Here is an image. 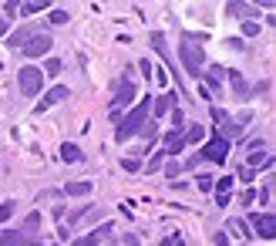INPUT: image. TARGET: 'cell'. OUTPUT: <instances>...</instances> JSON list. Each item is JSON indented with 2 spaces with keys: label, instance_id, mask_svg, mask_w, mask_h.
Segmentation results:
<instances>
[{
  "label": "cell",
  "instance_id": "2e32d148",
  "mask_svg": "<svg viewBox=\"0 0 276 246\" xmlns=\"http://www.w3.org/2000/svg\"><path fill=\"white\" fill-rule=\"evenodd\" d=\"M91 189H95V186L84 182V179H81V182H67V186H64L67 196H91Z\"/></svg>",
  "mask_w": 276,
  "mask_h": 246
},
{
  "label": "cell",
  "instance_id": "8992f818",
  "mask_svg": "<svg viewBox=\"0 0 276 246\" xmlns=\"http://www.w3.org/2000/svg\"><path fill=\"white\" fill-rule=\"evenodd\" d=\"M132 98H135V81H132V71H125V81L118 85V95H115L111 112H122L125 105H132Z\"/></svg>",
  "mask_w": 276,
  "mask_h": 246
},
{
  "label": "cell",
  "instance_id": "ffe728a7",
  "mask_svg": "<svg viewBox=\"0 0 276 246\" xmlns=\"http://www.w3.org/2000/svg\"><path fill=\"white\" fill-rule=\"evenodd\" d=\"M216 196H229V189H232V176H226V179H216Z\"/></svg>",
  "mask_w": 276,
  "mask_h": 246
},
{
  "label": "cell",
  "instance_id": "83f0119b",
  "mask_svg": "<svg viewBox=\"0 0 276 246\" xmlns=\"http://www.w3.org/2000/svg\"><path fill=\"white\" fill-rule=\"evenodd\" d=\"M243 34H246V37H256V34H259V24H256V21H246L243 24Z\"/></svg>",
  "mask_w": 276,
  "mask_h": 246
},
{
  "label": "cell",
  "instance_id": "3957f363",
  "mask_svg": "<svg viewBox=\"0 0 276 246\" xmlns=\"http://www.w3.org/2000/svg\"><path fill=\"white\" fill-rule=\"evenodd\" d=\"M178 57H182V64L192 78H202V64H206V51L196 44H178Z\"/></svg>",
  "mask_w": 276,
  "mask_h": 246
},
{
  "label": "cell",
  "instance_id": "f546056e",
  "mask_svg": "<svg viewBox=\"0 0 276 246\" xmlns=\"http://www.w3.org/2000/svg\"><path fill=\"white\" fill-rule=\"evenodd\" d=\"M71 17H67V11H51V24H67Z\"/></svg>",
  "mask_w": 276,
  "mask_h": 246
},
{
  "label": "cell",
  "instance_id": "f1b7e54d",
  "mask_svg": "<svg viewBox=\"0 0 276 246\" xmlns=\"http://www.w3.org/2000/svg\"><path fill=\"white\" fill-rule=\"evenodd\" d=\"M232 88L239 91V95H246V81L239 78V71H232Z\"/></svg>",
  "mask_w": 276,
  "mask_h": 246
},
{
  "label": "cell",
  "instance_id": "ba28073f",
  "mask_svg": "<svg viewBox=\"0 0 276 246\" xmlns=\"http://www.w3.org/2000/svg\"><path fill=\"white\" fill-rule=\"evenodd\" d=\"M64 98H71V88H64V85H54V88L44 95V101L37 105V112H44V108H51V105H57V101H64Z\"/></svg>",
  "mask_w": 276,
  "mask_h": 246
},
{
  "label": "cell",
  "instance_id": "cb8c5ba5",
  "mask_svg": "<svg viewBox=\"0 0 276 246\" xmlns=\"http://www.w3.org/2000/svg\"><path fill=\"white\" fill-rule=\"evenodd\" d=\"M162 162H165V152H155V155L148 158V166H145V169H148V172H155V169H162Z\"/></svg>",
  "mask_w": 276,
  "mask_h": 246
},
{
  "label": "cell",
  "instance_id": "7402d4cb",
  "mask_svg": "<svg viewBox=\"0 0 276 246\" xmlns=\"http://www.w3.org/2000/svg\"><path fill=\"white\" fill-rule=\"evenodd\" d=\"M196 186H199L202 192H212V186H216V179H212L209 172H206V176H199V179H196Z\"/></svg>",
  "mask_w": 276,
  "mask_h": 246
},
{
  "label": "cell",
  "instance_id": "603a6c76",
  "mask_svg": "<svg viewBox=\"0 0 276 246\" xmlns=\"http://www.w3.org/2000/svg\"><path fill=\"white\" fill-rule=\"evenodd\" d=\"M44 7H47V4H37V0H34V4H24V7H21V14H24V17H31V14H41Z\"/></svg>",
  "mask_w": 276,
  "mask_h": 246
},
{
  "label": "cell",
  "instance_id": "7c38bea8",
  "mask_svg": "<svg viewBox=\"0 0 276 246\" xmlns=\"http://www.w3.org/2000/svg\"><path fill=\"white\" fill-rule=\"evenodd\" d=\"M61 158L71 162V166H77V162H84V152H81L77 145H71V142H64V145H61Z\"/></svg>",
  "mask_w": 276,
  "mask_h": 246
},
{
  "label": "cell",
  "instance_id": "ac0fdd59",
  "mask_svg": "<svg viewBox=\"0 0 276 246\" xmlns=\"http://www.w3.org/2000/svg\"><path fill=\"white\" fill-rule=\"evenodd\" d=\"M226 74H229L226 67L212 64V67H209V74H202V78H209V85H212V88H219V85H222V78H226Z\"/></svg>",
  "mask_w": 276,
  "mask_h": 246
},
{
  "label": "cell",
  "instance_id": "e0dca14e",
  "mask_svg": "<svg viewBox=\"0 0 276 246\" xmlns=\"http://www.w3.org/2000/svg\"><path fill=\"white\" fill-rule=\"evenodd\" d=\"M182 138H186V145L189 142H202L206 138V125H189L186 132H182Z\"/></svg>",
  "mask_w": 276,
  "mask_h": 246
},
{
  "label": "cell",
  "instance_id": "484cf974",
  "mask_svg": "<svg viewBox=\"0 0 276 246\" xmlns=\"http://www.w3.org/2000/svg\"><path fill=\"white\" fill-rule=\"evenodd\" d=\"M165 176H168V179H178V176H182V162H168Z\"/></svg>",
  "mask_w": 276,
  "mask_h": 246
},
{
  "label": "cell",
  "instance_id": "4dcf8cb0",
  "mask_svg": "<svg viewBox=\"0 0 276 246\" xmlns=\"http://www.w3.org/2000/svg\"><path fill=\"white\" fill-rule=\"evenodd\" d=\"M122 166H125V172H138L142 162H138V158H122Z\"/></svg>",
  "mask_w": 276,
  "mask_h": 246
},
{
  "label": "cell",
  "instance_id": "4316f807",
  "mask_svg": "<svg viewBox=\"0 0 276 246\" xmlns=\"http://www.w3.org/2000/svg\"><path fill=\"white\" fill-rule=\"evenodd\" d=\"M138 67H142L145 78H155V67H152V61H148V57H142V61H138Z\"/></svg>",
  "mask_w": 276,
  "mask_h": 246
},
{
  "label": "cell",
  "instance_id": "7a4b0ae2",
  "mask_svg": "<svg viewBox=\"0 0 276 246\" xmlns=\"http://www.w3.org/2000/svg\"><path fill=\"white\" fill-rule=\"evenodd\" d=\"M17 85H21V91L27 95V98H34L37 91L44 88V71H41V67H34V64L21 67V71H17Z\"/></svg>",
  "mask_w": 276,
  "mask_h": 246
},
{
  "label": "cell",
  "instance_id": "4fadbf2b",
  "mask_svg": "<svg viewBox=\"0 0 276 246\" xmlns=\"http://www.w3.org/2000/svg\"><path fill=\"white\" fill-rule=\"evenodd\" d=\"M175 95H172V91H165V95H158V98H155V115H165V112H172V108H175Z\"/></svg>",
  "mask_w": 276,
  "mask_h": 246
},
{
  "label": "cell",
  "instance_id": "44dd1931",
  "mask_svg": "<svg viewBox=\"0 0 276 246\" xmlns=\"http://www.w3.org/2000/svg\"><path fill=\"white\" fill-rule=\"evenodd\" d=\"M14 209H17V202H14V199L0 202V223H7V219H11V216H14Z\"/></svg>",
  "mask_w": 276,
  "mask_h": 246
},
{
  "label": "cell",
  "instance_id": "9a60e30c",
  "mask_svg": "<svg viewBox=\"0 0 276 246\" xmlns=\"http://www.w3.org/2000/svg\"><path fill=\"white\" fill-rule=\"evenodd\" d=\"M256 11H259V7H253V4H229V7H226V14H232V17H253Z\"/></svg>",
  "mask_w": 276,
  "mask_h": 246
},
{
  "label": "cell",
  "instance_id": "d6986e66",
  "mask_svg": "<svg viewBox=\"0 0 276 246\" xmlns=\"http://www.w3.org/2000/svg\"><path fill=\"white\" fill-rule=\"evenodd\" d=\"M229 233H236L239 239H249V226L243 219H229Z\"/></svg>",
  "mask_w": 276,
  "mask_h": 246
},
{
  "label": "cell",
  "instance_id": "74e56055",
  "mask_svg": "<svg viewBox=\"0 0 276 246\" xmlns=\"http://www.w3.org/2000/svg\"><path fill=\"white\" fill-rule=\"evenodd\" d=\"M4 34H7V21H0V37H4Z\"/></svg>",
  "mask_w": 276,
  "mask_h": 246
},
{
  "label": "cell",
  "instance_id": "8fae6325",
  "mask_svg": "<svg viewBox=\"0 0 276 246\" xmlns=\"http://www.w3.org/2000/svg\"><path fill=\"white\" fill-rule=\"evenodd\" d=\"M31 37H34V34H31V27H21V31L7 34V47H14V51H17V47H24L27 41H31Z\"/></svg>",
  "mask_w": 276,
  "mask_h": 246
},
{
  "label": "cell",
  "instance_id": "8d00e7d4",
  "mask_svg": "<svg viewBox=\"0 0 276 246\" xmlns=\"http://www.w3.org/2000/svg\"><path fill=\"white\" fill-rule=\"evenodd\" d=\"M229 47L232 51H243V37H229Z\"/></svg>",
  "mask_w": 276,
  "mask_h": 246
},
{
  "label": "cell",
  "instance_id": "5bb4252c",
  "mask_svg": "<svg viewBox=\"0 0 276 246\" xmlns=\"http://www.w3.org/2000/svg\"><path fill=\"white\" fill-rule=\"evenodd\" d=\"M0 246H41V243H34V239H27L21 233H4L0 236Z\"/></svg>",
  "mask_w": 276,
  "mask_h": 246
},
{
  "label": "cell",
  "instance_id": "9c48e42d",
  "mask_svg": "<svg viewBox=\"0 0 276 246\" xmlns=\"http://www.w3.org/2000/svg\"><path fill=\"white\" fill-rule=\"evenodd\" d=\"M182 148H186L182 132H168L165 135V155H182Z\"/></svg>",
  "mask_w": 276,
  "mask_h": 246
},
{
  "label": "cell",
  "instance_id": "e575fe53",
  "mask_svg": "<svg viewBox=\"0 0 276 246\" xmlns=\"http://www.w3.org/2000/svg\"><path fill=\"white\" fill-rule=\"evenodd\" d=\"M253 199H256V189H246L243 196H239V202H243V206H249V202H253Z\"/></svg>",
  "mask_w": 276,
  "mask_h": 246
},
{
  "label": "cell",
  "instance_id": "5b68a950",
  "mask_svg": "<svg viewBox=\"0 0 276 246\" xmlns=\"http://www.w3.org/2000/svg\"><path fill=\"white\" fill-rule=\"evenodd\" d=\"M253 229L259 239H276V216L273 213H256L253 216Z\"/></svg>",
  "mask_w": 276,
  "mask_h": 246
},
{
  "label": "cell",
  "instance_id": "277c9868",
  "mask_svg": "<svg viewBox=\"0 0 276 246\" xmlns=\"http://www.w3.org/2000/svg\"><path fill=\"white\" fill-rule=\"evenodd\" d=\"M199 155H202V158H209V162H216V166H219V162H226V155H229V142L216 135V138H209V145L202 148Z\"/></svg>",
  "mask_w": 276,
  "mask_h": 246
},
{
  "label": "cell",
  "instance_id": "d590c367",
  "mask_svg": "<svg viewBox=\"0 0 276 246\" xmlns=\"http://www.w3.org/2000/svg\"><path fill=\"white\" fill-rule=\"evenodd\" d=\"M199 162H202V155H189V158H186V166H182V169H196Z\"/></svg>",
  "mask_w": 276,
  "mask_h": 246
},
{
  "label": "cell",
  "instance_id": "d6a6232c",
  "mask_svg": "<svg viewBox=\"0 0 276 246\" xmlns=\"http://www.w3.org/2000/svg\"><path fill=\"white\" fill-rule=\"evenodd\" d=\"M111 229H115V226H111V223H105L101 229H95V233H88V236H95V239H101V236H108Z\"/></svg>",
  "mask_w": 276,
  "mask_h": 246
},
{
  "label": "cell",
  "instance_id": "f35d334b",
  "mask_svg": "<svg viewBox=\"0 0 276 246\" xmlns=\"http://www.w3.org/2000/svg\"><path fill=\"white\" fill-rule=\"evenodd\" d=\"M0 71H4V61H0Z\"/></svg>",
  "mask_w": 276,
  "mask_h": 246
},
{
  "label": "cell",
  "instance_id": "6da1fadb",
  "mask_svg": "<svg viewBox=\"0 0 276 246\" xmlns=\"http://www.w3.org/2000/svg\"><path fill=\"white\" fill-rule=\"evenodd\" d=\"M148 112H152V98L138 101L132 112L125 115V122L118 125V128H115V138H118V142H128L132 135H138V132L145 128V122H148Z\"/></svg>",
  "mask_w": 276,
  "mask_h": 246
},
{
  "label": "cell",
  "instance_id": "836d02e7",
  "mask_svg": "<svg viewBox=\"0 0 276 246\" xmlns=\"http://www.w3.org/2000/svg\"><path fill=\"white\" fill-rule=\"evenodd\" d=\"M74 246H98V239L95 236H81V239H74Z\"/></svg>",
  "mask_w": 276,
  "mask_h": 246
},
{
  "label": "cell",
  "instance_id": "30bf717a",
  "mask_svg": "<svg viewBox=\"0 0 276 246\" xmlns=\"http://www.w3.org/2000/svg\"><path fill=\"white\" fill-rule=\"evenodd\" d=\"M152 47H155V54H158V57H165V64L172 67V71H175V64H172V54H168V47H165V34H158V31H155V34H152Z\"/></svg>",
  "mask_w": 276,
  "mask_h": 246
},
{
  "label": "cell",
  "instance_id": "d4e9b609",
  "mask_svg": "<svg viewBox=\"0 0 276 246\" xmlns=\"http://www.w3.org/2000/svg\"><path fill=\"white\" fill-rule=\"evenodd\" d=\"M44 71H47V78H54V74H61V61H57V57H51V61L44 64Z\"/></svg>",
  "mask_w": 276,
  "mask_h": 246
},
{
  "label": "cell",
  "instance_id": "1f68e13d",
  "mask_svg": "<svg viewBox=\"0 0 276 246\" xmlns=\"http://www.w3.org/2000/svg\"><path fill=\"white\" fill-rule=\"evenodd\" d=\"M142 135L148 138V142H155V138H158V128H155V122H152V125H145V128H142Z\"/></svg>",
  "mask_w": 276,
  "mask_h": 246
},
{
  "label": "cell",
  "instance_id": "52a82bcc",
  "mask_svg": "<svg viewBox=\"0 0 276 246\" xmlns=\"http://www.w3.org/2000/svg\"><path fill=\"white\" fill-rule=\"evenodd\" d=\"M51 47H54V41H51L47 34H34V37H31V41H27V44L21 47V51H24L27 57H44L47 51H51Z\"/></svg>",
  "mask_w": 276,
  "mask_h": 246
}]
</instances>
